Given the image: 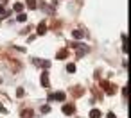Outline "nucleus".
<instances>
[{"label": "nucleus", "instance_id": "nucleus-6", "mask_svg": "<svg viewBox=\"0 0 131 118\" xmlns=\"http://www.w3.org/2000/svg\"><path fill=\"white\" fill-rule=\"evenodd\" d=\"M32 116H34V113L31 109H24L22 111V118H32Z\"/></svg>", "mask_w": 131, "mask_h": 118}, {"label": "nucleus", "instance_id": "nucleus-19", "mask_svg": "<svg viewBox=\"0 0 131 118\" xmlns=\"http://www.w3.org/2000/svg\"><path fill=\"white\" fill-rule=\"evenodd\" d=\"M0 82H2V77H0Z\"/></svg>", "mask_w": 131, "mask_h": 118}, {"label": "nucleus", "instance_id": "nucleus-10", "mask_svg": "<svg viewBox=\"0 0 131 118\" xmlns=\"http://www.w3.org/2000/svg\"><path fill=\"white\" fill-rule=\"evenodd\" d=\"M16 20L24 23V22H27V15H25V13H18V16H16Z\"/></svg>", "mask_w": 131, "mask_h": 118}, {"label": "nucleus", "instance_id": "nucleus-2", "mask_svg": "<svg viewBox=\"0 0 131 118\" xmlns=\"http://www.w3.org/2000/svg\"><path fill=\"white\" fill-rule=\"evenodd\" d=\"M74 111H75V107H74L72 104H65V106H63V113H65V114L70 116V114H74Z\"/></svg>", "mask_w": 131, "mask_h": 118}, {"label": "nucleus", "instance_id": "nucleus-4", "mask_svg": "<svg viewBox=\"0 0 131 118\" xmlns=\"http://www.w3.org/2000/svg\"><path fill=\"white\" fill-rule=\"evenodd\" d=\"M65 98H67V95H65L63 91H58V93H54V95H52V100H59V102H63Z\"/></svg>", "mask_w": 131, "mask_h": 118}, {"label": "nucleus", "instance_id": "nucleus-1", "mask_svg": "<svg viewBox=\"0 0 131 118\" xmlns=\"http://www.w3.org/2000/svg\"><path fill=\"white\" fill-rule=\"evenodd\" d=\"M47 32V23L45 22H40V25H38V31H36V34L38 36H43Z\"/></svg>", "mask_w": 131, "mask_h": 118}, {"label": "nucleus", "instance_id": "nucleus-18", "mask_svg": "<svg viewBox=\"0 0 131 118\" xmlns=\"http://www.w3.org/2000/svg\"><path fill=\"white\" fill-rule=\"evenodd\" d=\"M0 13H4V2L0 4Z\"/></svg>", "mask_w": 131, "mask_h": 118}, {"label": "nucleus", "instance_id": "nucleus-7", "mask_svg": "<svg viewBox=\"0 0 131 118\" xmlns=\"http://www.w3.org/2000/svg\"><path fill=\"white\" fill-rule=\"evenodd\" d=\"M25 2H27V7H29L31 11H34V9L38 7V4H36V0H25Z\"/></svg>", "mask_w": 131, "mask_h": 118}, {"label": "nucleus", "instance_id": "nucleus-15", "mask_svg": "<svg viewBox=\"0 0 131 118\" xmlns=\"http://www.w3.org/2000/svg\"><path fill=\"white\" fill-rule=\"evenodd\" d=\"M41 113H50V107H49V106H43V107H41Z\"/></svg>", "mask_w": 131, "mask_h": 118}, {"label": "nucleus", "instance_id": "nucleus-3", "mask_svg": "<svg viewBox=\"0 0 131 118\" xmlns=\"http://www.w3.org/2000/svg\"><path fill=\"white\" fill-rule=\"evenodd\" d=\"M40 81H41V86H45V88L50 86V82H49V73H47V72L41 73V79H40Z\"/></svg>", "mask_w": 131, "mask_h": 118}, {"label": "nucleus", "instance_id": "nucleus-11", "mask_svg": "<svg viewBox=\"0 0 131 118\" xmlns=\"http://www.w3.org/2000/svg\"><path fill=\"white\" fill-rule=\"evenodd\" d=\"M65 57H68V50H59L58 52V59H65Z\"/></svg>", "mask_w": 131, "mask_h": 118}, {"label": "nucleus", "instance_id": "nucleus-13", "mask_svg": "<svg viewBox=\"0 0 131 118\" xmlns=\"http://www.w3.org/2000/svg\"><path fill=\"white\" fill-rule=\"evenodd\" d=\"M13 9H15V13H22V11H24V6H22V4H15Z\"/></svg>", "mask_w": 131, "mask_h": 118}, {"label": "nucleus", "instance_id": "nucleus-12", "mask_svg": "<svg viewBox=\"0 0 131 118\" xmlns=\"http://www.w3.org/2000/svg\"><path fill=\"white\" fill-rule=\"evenodd\" d=\"M67 72H68V73H75V64H74V63H68V64H67Z\"/></svg>", "mask_w": 131, "mask_h": 118}, {"label": "nucleus", "instance_id": "nucleus-17", "mask_svg": "<svg viewBox=\"0 0 131 118\" xmlns=\"http://www.w3.org/2000/svg\"><path fill=\"white\" fill-rule=\"evenodd\" d=\"M0 111H2V113H7V109H6V107H4L2 104H0Z\"/></svg>", "mask_w": 131, "mask_h": 118}, {"label": "nucleus", "instance_id": "nucleus-5", "mask_svg": "<svg viewBox=\"0 0 131 118\" xmlns=\"http://www.w3.org/2000/svg\"><path fill=\"white\" fill-rule=\"evenodd\" d=\"M72 36H74L75 40H81V38H84V32L79 31V29H75V31H72Z\"/></svg>", "mask_w": 131, "mask_h": 118}, {"label": "nucleus", "instance_id": "nucleus-9", "mask_svg": "<svg viewBox=\"0 0 131 118\" xmlns=\"http://www.w3.org/2000/svg\"><path fill=\"white\" fill-rule=\"evenodd\" d=\"M90 118H101V111L99 109H92L90 111Z\"/></svg>", "mask_w": 131, "mask_h": 118}, {"label": "nucleus", "instance_id": "nucleus-16", "mask_svg": "<svg viewBox=\"0 0 131 118\" xmlns=\"http://www.w3.org/2000/svg\"><path fill=\"white\" fill-rule=\"evenodd\" d=\"M106 116H108V118H117V116H115V113H108Z\"/></svg>", "mask_w": 131, "mask_h": 118}, {"label": "nucleus", "instance_id": "nucleus-8", "mask_svg": "<svg viewBox=\"0 0 131 118\" xmlns=\"http://www.w3.org/2000/svg\"><path fill=\"white\" fill-rule=\"evenodd\" d=\"M86 52H88V47H86V45H83V47H81V48L77 50V57H83V56H84Z\"/></svg>", "mask_w": 131, "mask_h": 118}, {"label": "nucleus", "instance_id": "nucleus-14", "mask_svg": "<svg viewBox=\"0 0 131 118\" xmlns=\"http://www.w3.org/2000/svg\"><path fill=\"white\" fill-rule=\"evenodd\" d=\"M16 97H24V89H22V88L16 89Z\"/></svg>", "mask_w": 131, "mask_h": 118}]
</instances>
